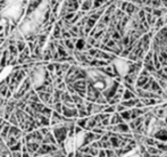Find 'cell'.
I'll use <instances>...</instances> for the list:
<instances>
[{
  "mask_svg": "<svg viewBox=\"0 0 167 157\" xmlns=\"http://www.w3.org/2000/svg\"><path fill=\"white\" fill-rule=\"evenodd\" d=\"M113 131L116 133H120V134L132 132L130 126H129V124H127L126 122H122V123H118V124H116V125H113Z\"/></svg>",
  "mask_w": 167,
  "mask_h": 157,
  "instance_id": "obj_1",
  "label": "cell"
},
{
  "mask_svg": "<svg viewBox=\"0 0 167 157\" xmlns=\"http://www.w3.org/2000/svg\"><path fill=\"white\" fill-rule=\"evenodd\" d=\"M139 9H140V7H138V6H135L134 3H132V2H129L127 3V6H126V9H125V14L127 15V16H133L134 14H136V13L139 12Z\"/></svg>",
  "mask_w": 167,
  "mask_h": 157,
  "instance_id": "obj_2",
  "label": "cell"
},
{
  "mask_svg": "<svg viewBox=\"0 0 167 157\" xmlns=\"http://www.w3.org/2000/svg\"><path fill=\"white\" fill-rule=\"evenodd\" d=\"M109 122H110V124H111V125H116V124H118V123L124 122V120L122 119V116L119 115L118 112H114V113L110 115Z\"/></svg>",
  "mask_w": 167,
  "mask_h": 157,
  "instance_id": "obj_3",
  "label": "cell"
},
{
  "mask_svg": "<svg viewBox=\"0 0 167 157\" xmlns=\"http://www.w3.org/2000/svg\"><path fill=\"white\" fill-rule=\"evenodd\" d=\"M147 151L150 154V156H163L164 153L161 150H159L156 146H147Z\"/></svg>",
  "mask_w": 167,
  "mask_h": 157,
  "instance_id": "obj_4",
  "label": "cell"
},
{
  "mask_svg": "<svg viewBox=\"0 0 167 157\" xmlns=\"http://www.w3.org/2000/svg\"><path fill=\"white\" fill-rule=\"evenodd\" d=\"M148 79H149V76L139 75V76L136 77V80H135V85H136V87H139V88H142L143 85L145 84V82L148 81Z\"/></svg>",
  "mask_w": 167,
  "mask_h": 157,
  "instance_id": "obj_5",
  "label": "cell"
},
{
  "mask_svg": "<svg viewBox=\"0 0 167 157\" xmlns=\"http://www.w3.org/2000/svg\"><path fill=\"white\" fill-rule=\"evenodd\" d=\"M136 95L131 91V90H129V89H124V92H123V95H122V100H129V99H131V98H135Z\"/></svg>",
  "mask_w": 167,
  "mask_h": 157,
  "instance_id": "obj_6",
  "label": "cell"
},
{
  "mask_svg": "<svg viewBox=\"0 0 167 157\" xmlns=\"http://www.w3.org/2000/svg\"><path fill=\"white\" fill-rule=\"evenodd\" d=\"M119 115L122 116V119L124 120V122H126V123H129V122L131 121V109H125V110H123V112H120L119 113Z\"/></svg>",
  "mask_w": 167,
  "mask_h": 157,
  "instance_id": "obj_7",
  "label": "cell"
},
{
  "mask_svg": "<svg viewBox=\"0 0 167 157\" xmlns=\"http://www.w3.org/2000/svg\"><path fill=\"white\" fill-rule=\"evenodd\" d=\"M86 41L84 40V38H81V39H77V41L75 42V50H79V51H83L84 46H85Z\"/></svg>",
  "mask_w": 167,
  "mask_h": 157,
  "instance_id": "obj_8",
  "label": "cell"
},
{
  "mask_svg": "<svg viewBox=\"0 0 167 157\" xmlns=\"http://www.w3.org/2000/svg\"><path fill=\"white\" fill-rule=\"evenodd\" d=\"M92 8V0H84L81 5V10L83 12H89Z\"/></svg>",
  "mask_w": 167,
  "mask_h": 157,
  "instance_id": "obj_9",
  "label": "cell"
},
{
  "mask_svg": "<svg viewBox=\"0 0 167 157\" xmlns=\"http://www.w3.org/2000/svg\"><path fill=\"white\" fill-rule=\"evenodd\" d=\"M108 0H92V8L91 9H98L102 5H105Z\"/></svg>",
  "mask_w": 167,
  "mask_h": 157,
  "instance_id": "obj_10",
  "label": "cell"
},
{
  "mask_svg": "<svg viewBox=\"0 0 167 157\" xmlns=\"http://www.w3.org/2000/svg\"><path fill=\"white\" fill-rule=\"evenodd\" d=\"M88 117L89 116H85V117H79V120H76V124L79 125V126H81L82 129L84 130V128H85V125H86V122H88Z\"/></svg>",
  "mask_w": 167,
  "mask_h": 157,
  "instance_id": "obj_11",
  "label": "cell"
},
{
  "mask_svg": "<svg viewBox=\"0 0 167 157\" xmlns=\"http://www.w3.org/2000/svg\"><path fill=\"white\" fill-rule=\"evenodd\" d=\"M54 38H55V39H60V38H61V27H60L58 24H56V26H55Z\"/></svg>",
  "mask_w": 167,
  "mask_h": 157,
  "instance_id": "obj_12",
  "label": "cell"
},
{
  "mask_svg": "<svg viewBox=\"0 0 167 157\" xmlns=\"http://www.w3.org/2000/svg\"><path fill=\"white\" fill-rule=\"evenodd\" d=\"M52 108L55 109L57 113H59V114H61V107H63V104L60 103V101H57V103H55L52 106H51Z\"/></svg>",
  "mask_w": 167,
  "mask_h": 157,
  "instance_id": "obj_13",
  "label": "cell"
},
{
  "mask_svg": "<svg viewBox=\"0 0 167 157\" xmlns=\"http://www.w3.org/2000/svg\"><path fill=\"white\" fill-rule=\"evenodd\" d=\"M151 7L152 8H160V7H163V3L160 0H151Z\"/></svg>",
  "mask_w": 167,
  "mask_h": 157,
  "instance_id": "obj_14",
  "label": "cell"
},
{
  "mask_svg": "<svg viewBox=\"0 0 167 157\" xmlns=\"http://www.w3.org/2000/svg\"><path fill=\"white\" fill-rule=\"evenodd\" d=\"M8 50L10 51V54L14 55L15 57H16V55H17V52H18V50H17V47H15L14 45H10L9 47H8Z\"/></svg>",
  "mask_w": 167,
  "mask_h": 157,
  "instance_id": "obj_15",
  "label": "cell"
},
{
  "mask_svg": "<svg viewBox=\"0 0 167 157\" xmlns=\"http://www.w3.org/2000/svg\"><path fill=\"white\" fill-rule=\"evenodd\" d=\"M16 45H17V46H16V47H17V50H18V51H21V52H22V51L24 50V48L26 47L24 41H21V42H19V41H17V43H16Z\"/></svg>",
  "mask_w": 167,
  "mask_h": 157,
  "instance_id": "obj_16",
  "label": "cell"
},
{
  "mask_svg": "<svg viewBox=\"0 0 167 157\" xmlns=\"http://www.w3.org/2000/svg\"><path fill=\"white\" fill-rule=\"evenodd\" d=\"M123 85L126 88V89H129V90H131L134 92V90H135V88H134V85L132 84V83H129V82H125V81H123Z\"/></svg>",
  "mask_w": 167,
  "mask_h": 157,
  "instance_id": "obj_17",
  "label": "cell"
},
{
  "mask_svg": "<svg viewBox=\"0 0 167 157\" xmlns=\"http://www.w3.org/2000/svg\"><path fill=\"white\" fill-rule=\"evenodd\" d=\"M98 156H100V157L106 156V150H105V148H99V150H98Z\"/></svg>",
  "mask_w": 167,
  "mask_h": 157,
  "instance_id": "obj_18",
  "label": "cell"
},
{
  "mask_svg": "<svg viewBox=\"0 0 167 157\" xmlns=\"http://www.w3.org/2000/svg\"><path fill=\"white\" fill-rule=\"evenodd\" d=\"M140 73H141L140 75H143V76H150V75H151V74H150V73L148 72V71H147V70H145L144 67H143V70H142V68H141V71H140Z\"/></svg>",
  "mask_w": 167,
  "mask_h": 157,
  "instance_id": "obj_19",
  "label": "cell"
},
{
  "mask_svg": "<svg viewBox=\"0 0 167 157\" xmlns=\"http://www.w3.org/2000/svg\"><path fill=\"white\" fill-rule=\"evenodd\" d=\"M47 70L49 72H54V71H55V65H54V64H49V65H48L47 64Z\"/></svg>",
  "mask_w": 167,
  "mask_h": 157,
  "instance_id": "obj_20",
  "label": "cell"
},
{
  "mask_svg": "<svg viewBox=\"0 0 167 157\" xmlns=\"http://www.w3.org/2000/svg\"><path fill=\"white\" fill-rule=\"evenodd\" d=\"M49 131H50V130H49V129H47V128H43V129H41V130H40V132L42 133L43 135H45V134H47Z\"/></svg>",
  "mask_w": 167,
  "mask_h": 157,
  "instance_id": "obj_21",
  "label": "cell"
},
{
  "mask_svg": "<svg viewBox=\"0 0 167 157\" xmlns=\"http://www.w3.org/2000/svg\"><path fill=\"white\" fill-rule=\"evenodd\" d=\"M161 68H163V71L167 74V66H161Z\"/></svg>",
  "mask_w": 167,
  "mask_h": 157,
  "instance_id": "obj_22",
  "label": "cell"
},
{
  "mask_svg": "<svg viewBox=\"0 0 167 157\" xmlns=\"http://www.w3.org/2000/svg\"><path fill=\"white\" fill-rule=\"evenodd\" d=\"M2 30H3V26H2V25H0V32H1Z\"/></svg>",
  "mask_w": 167,
  "mask_h": 157,
  "instance_id": "obj_23",
  "label": "cell"
},
{
  "mask_svg": "<svg viewBox=\"0 0 167 157\" xmlns=\"http://www.w3.org/2000/svg\"><path fill=\"white\" fill-rule=\"evenodd\" d=\"M164 90H165V94H166V96H167V87L165 88V89H164Z\"/></svg>",
  "mask_w": 167,
  "mask_h": 157,
  "instance_id": "obj_24",
  "label": "cell"
}]
</instances>
